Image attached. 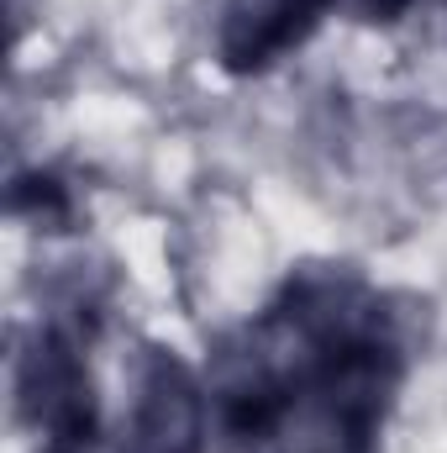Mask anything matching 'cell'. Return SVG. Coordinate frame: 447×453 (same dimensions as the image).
<instances>
[{
	"label": "cell",
	"instance_id": "obj_2",
	"mask_svg": "<svg viewBox=\"0 0 447 453\" xmlns=\"http://www.w3.org/2000/svg\"><path fill=\"white\" fill-rule=\"evenodd\" d=\"M16 206H32V211H64V190L53 180H21L16 185Z\"/></svg>",
	"mask_w": 447,
	"mask_h": 453
},
{
	"label": "cell",
	"instance_id": "obj_1",
	"mask_svg": "<svg viewBox=\"0 0 447 453\" xmlns=\"http://www.w3.org/2000/svg\"><path fill=\"white\" fill-rule=\"evenodd\" d=\"M142 453H195V390L179 364H158L148 385Z\"/></svg>",
	"mask_w": 447,
	"mask_h": 453
}]
</instances>
